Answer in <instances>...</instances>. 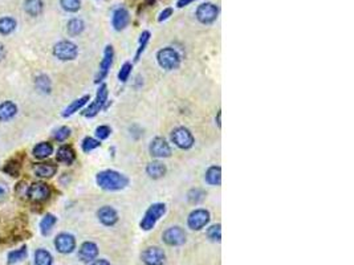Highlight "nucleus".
Segmentation results:
<instances>
[{
    "label": "nucleus",
    "mask_w": 354,
    "mask_h": 265,
    "mask_svg": "<svg viewBox=\"0 0 354 265\" xmlns=\"http://www.w3.org/2000/svg\"><path fill=\"white\" fill-rule=\"evenodd\" d=\"M97 184L104 190L115 191V190H122L128 186V178L125 175L113 171V170H106L102 173L97 174Z\"/></svg>",
    "instance_id": "obj_1"
},
{
    "label": "nucleus",
    "mask_w": 354,
    "mask_h": 265,
    "mask_svg": "<svg viewBox=\"0 0 354 265\" xmlns=\"http://www.w3.org/2000/svg\"><path fill=\"white\" fill-rule=\"evenodd\" d=\"M165 204H162V203L153 204V206L146 211L145 216H143L142 221H141V228H142L143 231H150L152 228H154L155 223L161 219L162 216L165 215Z\"/></svg>",
    "instance_id": "obj_2"
},
{
    "label": "nucleus",
    "mask_w": 354,
    "mask_h": 265,
    "mask_svg": "<svg viewBox=\"0 0 354 265\" xmlns=\"http://www.w3.org/2000/svg\"><path fill=\"white\" fill-rule=\"evenodd\" d=\"M156 59H158V63L162 68L169 69V70L178 68L180 64L179 55L173 48H165V49L159 50Z\"/></svg>",
    "instance_id": "obj_3"
},
{
    "label": "nucleus",
    "mask_w": 354,
    "mask_h": 265,
    "mask_svg": "<svg viewBox=\"0 0 354 265\" xmlns=\"http://www.w3.org/2000/svg\"><path fill=\"white\" fill-rule=\"evenodd\" d=\"M53 55H55L57 59L63 60V61L74 60L76 56H77V46L70 42L57 43L55 48H53Z\"/></svg>",
    "instance_id": "obj_4"
},
{
    "label": "nucleus",
    "mask_w": 354,
    "mask_h": 265,
    "mask_svg": "<svg viewBox=\"0 0 354 265\" xmlns=\"http://www.w3.org/2000/svg\"><path fill=\"white\" fill-rule=\"evenodd\" d=\"M27 195L32 201L40 203V201L46 200V199L49 198V195H51V188H49L48 184L43 182L33 183L32 186H29V188H28Z\"/></svg>",
    "instance_id": "obj_5"
},
{
    "label": "nucleus",
    "mask_w": 354,
    "mask_h": 265,
    "mask_svg": "<svg viewBox=\"0 0 354 265\" xmlns=\"http://www.w3.org/2000/svg\"><path fill=\"white\" fill-rule=\"evenodd\" d=\"M171 139L180 149H190L194 145L193 134L186 128L175 129L171 134Z\"/></svg>",
    "instance_id": "obj_6"
},
{
    "label": "nucleus",
    "mask_w": 354,
    "mask_h": 265,
    "mask_svg": "<svg viewBox=\"0 0 354 265\" xmlns=\"http://www.w3.org/2000/svg\"><path fill=\"white\" fill-rule=\"evenodd\" d=\"M141 259L146 265H163L166 256L165 252L162 251L161 248L150 247L142 252Z\"/></svg>",
    "instance_id": "obj_7"
},
{
    "label": "nucleus",
    "mask_w": 354,
    "mask_h": 265,
    "mask_svg": "<svg viewBox=\"0 0 354 265\" xmlns=\"http://www.w3.org/2000/svg\"><path fill=\"white\" fill-rule=\"evenodd\" d=\"M218 7L212 3H204L200 4L197 9V18L200 23L210 24L218 18Z\"/></svg>",
    "instance_id": "obj_8"
},
{
    "label": "nucleus",
    "mask_w": 354,
    "mask_h": 265,
    "mask_svg": "<svg viewBox=\"0 0 354 265\" xmlns=\"http://www.w3.org/2000/svg\"><path fill=\"white\" fill-rule=\"evenodd\" d=\"M106 100H108V88H106V85H101L100 90L97 93L96 101L84 111V115L85 117H94L104 108Z\"/></svg>",
    "instance_id": "obj_9"
},
{
    "label": "nucleus",
    "mask_w": 354,
    "mask_h": 265,
    "mask_svg": "<svg viewBox=\"0 0 354 265\" xmlns=\"http://www.w3.org/2000/svg\"><path fill=\"white\" fill-rule=\"evenodd\" d=\"M163 242L169 245H182L186 242V233L180 227H171L163 232Z\"/></svg>",
    "instance_id": "obj_10"
},
{
    "label": "nucleus",
    "mask_w": 354,
    "mask_h": 265,
    "mask_svg": "<svg viewBox=\"0 0 354 265\" xmlns=\"http://www.w3.org/2000/svg\"><path fill=\"white\" fill-rule=\"evenodd\" d=\"M210 220V214L208 211L206 210H195L194 212H191L189 216V227L191 229H195V231H199L202 229L206 224L208 223Z\"/></svg>",
    "instance_id": "obj_11"
},
{
    "label": "nucleus",
    "mask_w": 354,
    "mask_h": 265,
    "mask_svg": "<svg viewBox=\"0 0 354 265\" xmlns=\"http://www.w3.org/2000/svg\"><path fill=\"white\" fill-rule=\"evenodd\" d=\"M56 249L60 253H70L76 248V240L69 233H60L55 240Z\"/></svg>",
    "instance_id": "obj_12"
},
{
    "label": "nucleus",
    "mask_w": 354,
    "mask_h": 265,
    "mask_svg": "<svg viewBox=\"0 0 354 265\" xmlns=\"http://www.w3.org/2000/svg\"><path fill=\"white\" fill-rule=\"evenodd\" d=\"M150 154L156 158H166L171 155V149L163 138H155L150 145Z\"/></svg>",
    "instance_id": "obj_13"
},
{
    "label": "nucleus",
    "mask_w": 354,
    "mask_h": 265,
    "mask_svg": "<svg viewBox=\"0 0 354 265\" xmlns=\"http://www.w3.org/2000/svg\"><path fill=\"white\" fill-rule=\"evenodd\" d=\"M113 55H114L113 53V48L111 45L106 46L105 53H104V60L101 61V65H100V72H98L96 77V83H100L106 77V74H108L111 66V63H113Z\"/></svg>",
    "instance_id": "obj_14"
},
{
    "label": "nucleus",
    "mask_w": 354,
    "mask_h": 265,
    "mask_svg": "<svg viewBox=\"0 0 354 265\" xmlns=\"http://www.w3.org/2000/svg\"><path fill=\"white\" fill-rule=\"evenodd\" d=\"M98 255V248L94 243L92 242H87L84 243L81 248H80V252H78V257L80 260L84 261V263H89V261H93Z\"/></svg>",
    "instance_id": "obj_15"
},
{
    "label": "nucleus",
    "mask_w": 354,
    "mask_h": 265,
    "mask_svg": "<svg viewBox=\"0 0 354 265\" xmlns=\"http://www.w3.org/2000/svg\"><path fill=\"white\" fill-rule=\"evenodd\" d=\"M129 12L128 9L124 8V7H120L114 11L113 14V27L117 29V31H121L124 29L128 24H129Z\"/></svg>",
    "instance_id": "obj_16"
},
{
    "label": "nucleus",
    "mask_w": 354,
    "mask_h": 265,
    "mask_svg": "<svg viewBox=\"0 0 354 265\" xmlns=\"http://www.w3.org/2000/svg\"><path fill=\"white\" fill-rule=\"evenodd\" d=\"M98 219L101 221L102 224H105V225H113V224L117 223V220H118V215H117V212L115 210H113L111 207H102L101 210L98 211Z\"/></svg>",
    "instance_id": "obj_17"
},
{
    "label": "nucleus",
    "mask_w": 354,
    "mask_h": 265,
    "mask_svg": "<svg viewBox=\"0 0 354 265\" xmlns=\"http://www.w3.org/2000/svg\"><path fill=\"white\" fill-rule=\"evenodd\" d=\"M57 167L52 163H36L33 166V173L40 178H51L56 174Z\"/></svg>",
    "instance_id": "obj_18"
},
{
    "label": "nucleus",
    "mask_w": 354,
    "mask_h": 265,
    "mask_svg": "<svg viewBox=\"0 0 354 265\" xmlns=\"http://www.w3.org/2000/svg\"><path fill=\"white\" fill-rule=\"evenodd\" d=\"M16 111H18V108L14 102H11V101L3 102L0 105V121H8L12 117H15Z\"/></svg>",
    "instance_id": "obj_19"
},
{
    "label": "nucleus",
    "mask_w": 354,
    "mask_h": 265,
    "mask_svg": "<svg viewBox=\"0 0 354 265\" xmlns=\"http://www.w3.org/2000/svg\"><path fill=\"white\" fill-rule=\"evenodd\" d=\"M74 158H76V155H74L73 149L70 146H63L57 151V160L63 162L65 165H72Z\"/></svg>",
    "instance_id": "obj_20"
},
{
    "label": "nucleus",
    "mask_w": 354,
    "mask_h": 265,
    "mask_svg": "<svg viewBox=\"0 0 354 265\" xmlns=\"http://www.w3.org/2000/svg\"><path fill=\"white\" fill-rule=\"evenodd\" d=\"M53 153V147H52L51 143L48 142H42L35 146L33 149V155L36 156L37 159H44V158H48Z\"/></svg>",
    "instance_id": "obj_21"
},
{
    "label": "nucleus",
    "mask_w": 354,
    "mask_h": 265,
    "mask_svg": "<svg viewBox=\"0 0 354 265\" xmlns=\"http://www.w3.org/2000/svg\"><path fill=\"white\" fill-rule=\"evenodd\" d=\"M24 9L31 16H39L43 12V1L42 0H25Z\"/></svg>",
    "instance_id": "obj_22"
},
{
    "label": "nucleus",
    "mask_w": 354,
    "mask_h": 265,
    "mask_svg": "<svg viewBox=\"0 0 354 265\" xmlns=\"http://www.w3.org/2000/svg\"><path fill=\"white\" fill-rule=\"evenodd\" d=\"M147 174L150 175L152 178L154 179H158V178H162L166 173V167L165 165H162L161 162H152L150 165L147 166Z\"/></svg>",
    "instance_id": "obj_23"
},
{
    "label": "nucleus",
    "mask_w": 354,
    "mask_h": 265,
    "mask_svg": "<svg viewBox=\"0 0 354 265\" xmlns=\"http://www.w3.org/2000/svg\"><path fill=\"white\" fill-rule=\"evenodd\" d=\"M206 180H207L210 184H221V167H216V166H212L210 169L207 170V173H206Z\"/></svg>",
    "instance_id": "obj_24"
},
{
    "label": "nucleus",
    "mask_w": 354,
    "mask_h": 265,
    "mask_svg": "<svg viewBox=\"0 0 354 265\" xmlns=\"http://www.w3.org/2000/svg\"><path fill=\"white\" fill-rule=\"evenodd\" d=\"M88 101H89V96H84V97H81V98H78V100H76L74 102H72V104H70V105L65 109V111L63 113V115H64V117H69V115H72L73 113H76L77 110L81 109V108L87 104Z\"/></svg>",
    "instance_id": "obj_25"
},
{
    "label": "nucleus",
    "mask_w": 354,
    "mask_h": 265,
    "mask_svg": "<svg viewBox=\"0 0 354 265\" xmlns=\"http://www.w3.org/2000/svg\"><path fill=\"white\" fill-rule=\"evenodd\" d=\"M52 259L51 253L45 249H37L35 253V263L36 265H52Z\"/></svg>",
    "instance_id": "obj_26"
},
{
    "label": "nucleus",
    "mask_w": 354,
    "mask_h": 265,
    "mask_svg": "<svg viewBox=\"0 0 354 265\" xmlns=\"http://www.w3.org/2000/svg\"><path fill=\"white\" fill-rule=\"evenodd\" d=\"M56 224V218L51 214H48L43 218L42 223H40V228H42L43 235H49V232L53 228V225Z\"/></svg>",
    "instance_id": "obj_27"
},
{
    "label": "nucleus",
    "mask_w": 354,
    "mask_h": 265,
    "mask_svg": "<svg viewBox=\"0 0 354 265\" xmlns=\"http://www.w3.org/2000/svg\"><path fill=\"white\" fill-rule=\"evenodd\" d=\"M16 27V22L12 18H3L0 19V33L1 35H8Z\"/></svg>",
    "instance_id": "obj_28"
},
{
    "label": "nucleus",
    "mask_w": 354,
    "mask_h": 265,
    "mask_svg": "<svg viewBox=\"0 0 354 265\" xmlns=\"http://www.w3.org/2000/svg\"><path fill=\"white\" fill-rule=\"evenodd\" d=\"M84 31V22L80 19H72L68 23V32L72 36H77Z\"/></svg>",
    "instance_id": "obj_29"
},
{
    "label": "nucleus",
    "mask_w": 354,
    "mask_h": 265,
    "mask_svg": "<svg viewBox=\"0 0 354 265\" xmlns=\"http://www.w3.org/2000/svg\"><path fill=\"white\" fill-rule=\"evenodd\" d=\"M27 257V247H22L20 249L12 251L8 255V264H16L19 261L24 260Z\"/></svg>",
    "instance_id": "obj_30"
},
{
    "label": "nucleus",
    "mask_w": 354,
    "mask_h": 265,
    "mask_svg": "<svg viewBox=\"0 0 354 265\" xmlns=\"http://www.w3.org/2000/svg\"><path fill=\"white\" fill-rule=\"evenodd\" d=\"M36 88L37 90L44 91V93H49L51 91V80L46 76H39L36 78Z\"/></svg>",
    "instance_id": "obj_31"
},
{
    "label": "nucleus",
    "mask_w": 354,
    "mask_h": 265,
    "mask_svg": "<svg viewBox=\"0 0 354 265\" xmlns=\"http://www.w3.org/2000/svg\"><path fill=\"white\" fill-rule=\"evenodd\" d=\"M60 3L63 5V8L68 12H76L81 7L80 0H60Z\"/></svg>",
    "instance_id": "obj_32"
},
{
    "label": "nucleus",
    "mask_w": 354,
    "mask_h": 265,
    "mask_svg": "<svg viewBox=\"0 0 354 265\" xmlns=\"http://www.w3.org/2000/svg\"><path fill=\"white\" fill-rule=\"evenodd\" d=\"M208 238L211 239L212 242H221V224H216V225H212L210 227L207 231Z\"/></svg>",
    "instance_id": "obj_33"
},
{
    "label": "nucleus",
    "mask_w": 354,
    "mask_h": 265,
    "mask_svg": "<svg viewBox=\"0 0 354 265\" xmlns=\"http://www.w3.org/2000/svg\"><path fill=\"white\" fill-rule=\"evenodd\" d=\"M19 171H20V165H19V162H16V160H11L4 167V173L12 175V177H18Z\"/></svg>",
    "instance_id": "obj_34"
},
{
    "label": "nucleus",
    "mask_w": 354,
    "mask_h": 265,
    "mask_svg": "<svg viewBox=\"0 0 354 265\" xmlns=\"http://www.w3.org/2000/svg\"><path fill=\"white\" fill-rule=\"evenodd\" d=\"M204 197H206L204 191L199 190V188L191 190V191L189 192V200L191 201V203H199L200 200H203V198Z\"/></svg>",
    "instance_id": "obj_35"
},
{
    "label": "nucleus",
    "mask_w": 354,
    "mask_h": 265,
    "mask_svg": "<svg viewBox=\"0 0 354 265\" xmlns=\"http://www.w3.org/2000/svg\"><path fill=\"white\" fill-rule=\"evenodd\" d=\"M98 146H100V142L93 139V138H85L83 142V150L85 153H89V151H92L93 149H96Z\"/></svg>",
    "instance_id": "obj_36"
},
{
    "label": "nucleus",
    "mask_w": 354,
    "mask_h": 265,
    "mask_svg": "<svg viewBox=\"0 0 354 265\" xmlns=\"http://www.w3.org/2000/svg\"><path fill=\"white\" fill-rule=\"evenodd\" d=\"M70 135V130L68 128H60L55 132V139L59 142H64Z\"/></svg>",
    "instance_id": "obj_37"
},
{
    "label": "nucleus",
    "mask_w": 354,
    "mask_h": 265,
    "mask_svg": "<svg viewBox=\"0 0 354 265\" xmlns=\"http://www.w3.org/2000/svg\"><path fill=\"white\" fill-rule=\"evenodd\" d=\"M130 72H132V64L126 63V64H124V66L121 68L120 73H118V78H120L122 83H125V81H126V80L129 78Z\"/></svg>",
    "instance_id": "obj_38"
},
{
    "label": "nucleus",
    "mask_w": 354,
    "mask_h": 265,
    "mask_svg": "<svg viewBox=\"0 0 354 265\" xmlns=\"http://www.w3.org/2000/svg\"><path fill=\"white\" fill-rule=\"evenodd\" d=\"M149 39H150V33L147 32H143L142 35H141V39H139V48H138V52H137V59L135 60H138L139 55L142 53L143 49H145V45H146V43L149 42Z\"/></svg>",
    "instance_id": "obj_39"
},
{
    "label": "nucleus",
    "mask_w": 354,
    "mask_h": 265,
    "mask_svg": "<svg viewBox=\"0 0 354 265\" xmlns=\"http://www.w3.org/2000/svg\"><path fill=\"white\" fill-rule=\"evenodd\" d=\"M96 135L100 139H106V138L111 135V129L108 126H100L96 129Z\"/></svg>",
    "instance_id": "obj_40"
},
{
    "label": "nucleus",
    "mask_w": 354,
    "mask_h": 265,
    "mask_svg": "<svg viewBox=\"0 0 354 265\" xmlns=\"http://www.w3.org/2000/svg\"><path fill=\"white\" fill-rule=\"evenodd\" d=\"M171 14H173V9L166 8L165 11H162L161 15H159V18H158V20H159V22H163V20H166V19L170 18Z\"/></svg>",
    "instance_id": "obj_41"
},
{
    "label": "nucleus",
    "mask_w": 354,
    "mask_h": 265,
    "mask_svg": "<svg viewBox=\"0 0 354 265\" xmlns=\"http://www.w3.org/2000/svg\"><path fill=\"white\" fill-rule=\"evenodd\" d=\"M5 197H7V187L3 183H0V201L4 200Z\"/></svg>",
    "instance_id": "obj_42"
},
{
    "label": "nucleus",
    "mask_w": 354,
    "mask_h": 265,
    "mask_svg": "<svg viewBox=\"0 0 354 265\" xmlns=\"http://www.w3.org/2000/svg\"><path fill=\"white\" fill-rule=\"evenodd\" d=\"M193 1H195V0H178L177 5H178L179 8H182V7H186V5H189L190 3H193Z\"/></svg>",
    "instance_id": "obj_43"
},
{
    "label": "nucleus",
    "mask_w": 354,
    "mask_h": 265,
    "mask_svg": "<svg viewBox=\"0 0 354 265\" xmlns=\"http://www.w3.org/2000/svg\"><path fill=\"white\" fill-rule=\"evenodd\" d=\"M92 265H111V264H109V261L106 260H97L94 261Z\"/></svg>",
    "instance_id": "obj_44"
},
{
    "label": "nucleus",
    "mask_w": 354,
    "mask_h": 265,
    "mask_svg": "<svg viewBox=\"0 0 354 265\" xmlns=\"http://www.w3.org/2000/svg\"><path fill=\"white\" fill-rule=\"evenodd\" d=\"M4 56H5L4 46H3V45H1V44H0V61H1V60L4 59Z\"/></svg>",
    "instance_id": "obj_45"
},
{
    "label": "nucleus",
    "mask_w": 354,
    "mask_h": 265,
    "mask_svg": "<svg viewBox=\"0 0 354 265\" xmlns=\"http://www.w3.org/2000/svg\"><path fill=\"white\" fill-rule=\"evenodd\" d=\"M218 125L221 126V113H218Z\"/></svg>",
    "instance_id": "obj_46"
}]
</instances>
